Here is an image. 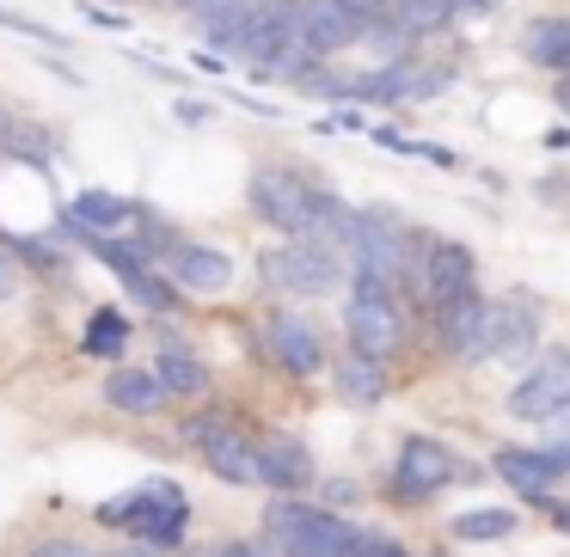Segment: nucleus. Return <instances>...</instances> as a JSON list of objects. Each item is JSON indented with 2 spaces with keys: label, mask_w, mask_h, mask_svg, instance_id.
<instances>
[{
  "label": "nucleus",
  "mask_w": 570,
  "mask_h": 557,
  "mask_svg": "<svg viewBox=\"0 0 570 557\" xmlns=\"http://www.w3.org/2000/svg\"><path fill=\"white\" fill-rule=\"evenodd\" d=\"M264 539L276 545V557H337L356 539V527L337 508H313V503H295V496H276L264 508Z\"/></svg>",
  "instance_id": "1"
},
{
  "label": "nucleus",
  "mask_w": 570,
  "mask_h": 557,
  "mask_svg": "<svg viewBox=\"0 0 570 557\" xmlns=\"http://www.w3.org/2000/svg\"><path fill=\"white\" fill-rule=\"evenodd\" d=\"M99 520H111V527L136 533L141 545H154V551H173V545L185 539L190 503H185V490H178V484H141L129 503L99 508Z\"/></svg>",
  "instance_id": "2"
},
{
  "label": "nucleus",
  "mask_w": 570,
  "mask_h": 557,
  "mask_svg": "<svg viewBox=\"0 0 570 557\" xmlns=\"http://www.w3.org/2000/svg\"><path fill=\"white\" fill-rule=\"evenodd\" d=\"M344 331L350 349L368 361H393L405 349V312H399V295L381 282H356V300L344 307Z\"/></svg>",
  "instance_id": "3"
},
{
  "label": "nucleus",
  "mask_w": 570,
  "mask_h": 557,
  "mask_svg": "<svg viewBox=\"0 0 570 557\" xmlns=\"http://www.w3.org/2000/svg\"><path fill=\"white\" fill-rule=\"evenodd\" d=\"M264 282L276 288V295H325V288H337V276H344V258H337L332 246H320V239H288V246L264 251L258 258Z\"/></svg>",
  "instance_id": "4"
},
{
  "label": "nucleus",
  "mask_w": 570,
  "mask_h": 557,
  "mask_svg": "<svg viewBox=\"0 0 570 557\" xmlns=\"http://www.w3.org/2000/svg\"><path fill=\"white\" fill-rule=\"evenodd\" d=\"M368 26H374V0H295V31L307 38V50L320 62L362 43Z\"/></svg>",
  "instance_id": "5"
},
{
  "label": "nucleus",
  "mask_w": 570,
  "mask_h": 557,
  "mask_svg": "<svg viewBox=\"0 0 570 557\" xmlns=\"http://www.w3.org/2000/svg\"><path fill=\"white\" fill-rule=\"evenodd\" d=\"M454 478H460L454 447L430 441V435H411V441L399 447V466H393V496L399 503H430V496L448 490Z\"/></svg>",
  "instance_id": "6"
},
{
  "label": "nucleus",
  "mask_w": 570,
  "mask_h": 557,
  "mask_svg": "<svg viewBox=\"0 0 570 557\" xmlns=\"http://www.w3.org/2000/svg\"><path fill=\"white\" fill-rule=\"evenodd\" d=\"M497 478L528 503H552V484L570 478V441L558 447H497Z\"/></svg>",
  "instance_id": "7"
},
{
  "label": "nucleus",
  "mask_w": 570,
  "mask_h": 557,
  "mask_svg": "<svg viewBox=\"0 0 570 557\" xmlns=\"http://www.w3.org/2000/svg\"><path fill=\"white\" fill-rule=\"evenodd\" d=\"M564 398H570V349H546V356L521 374L515 392H509V417L515 422H552Z\"/></svg>",
  "instance_id": "8"
},
{
  "label": "nucleus",
  "mask_w": 570,
  "mask_h": 557,
  "mask_svg": "<svg viewBox=\"0 0 570 557\" xmlns=\"http://www.w3.org/2000/svg\"><path fill=\"white\" fill-rule=\"evenodd\" d=\"M435 331H442V349L454 361H484L491 356V300L479 288H466L460 300L435 307Z\"/></svg>",
  "instance_id": "9"
},
{
  "label": "nucleus",
  "mask_w": 570,
  "mask_h": 557,
  "mask_svg": "<svg viewBox=\"0 0 570 557\" xmlns=\"http://www.w3.org/2000/svg\"><path fill=\"white\" fill-rule=\"evenodd\" d=\"M417 288H423V300H430V312L435 307H448V300H460L472 288V276H479V263H472V251L460 246V239H430V246L417 251Z\"/></svg>",
  "instance_id": "10"
},
{
  "label": "nucleus",
  "mask_w": 570,
  "mask_h": 557,
  "mask_svg": "<svg viewBox=\"0 0 570 557\" xmlns=\"http://www.w3.org/2000/svg\"><path fill=\"white\" fill-rule=\"evenodd\" d=\"M190 441H203V459H209L215 478H227V484H258V441H252V435L227 429V422L197 417V422H190Z\"/></svg>",
  "instance_id": "11"
},
{
  "label": "nucleus",
  "mask_w": 570,
  "mask_h": 557,
  "mask_svg": "<svg viewBox=\"0 0 570 557\" xmlns=\"http://www.w3.org/2000/svg\"><path fill=\"white\" fill-rule=\"evenodd\" d=\"M533 349H540V300H528V295L491 300V356L528 361Z\"/></svg>",
  "instance_id": "12"
},
{
  "label": "nucleus",
  "mask_w": 570,
  "mask_h": 557,
  "mask_svg": "<svg viewBox=\"0 0 570 557\" xmlns=\"http://www.w3.org/2000/svg\"><path fill=\"white\" fill-rule=\"evenodd\" d=\"M258 484H271V490L295 496L313 484V454L307 441H295V435H264L258 441Z\"/></svg>",
  "instance_id": "13"
},
{
  "label": "nucleus",
  "mask_w": 570,
  "mask_h": 557,
  "mask_svg": "<svg viewBox=\"0 0 570 557\" xmlns=\"http://www.w3.org/2000/svg\"><path fill=\"white\" fill-rule=\"evenodd\" d=\"M271 356L283 361L288 374H320L325 368V337L313 319H301V312H276L271 319Z\"/></svg>",
  "instance_id": "14"
},
{
  "label": "nucleus",
  "mask_w": 570,
  "mask_h": 557,
  "mask_svg": "<svg viewBox=\"0 0 570 557\" xmlns=\"http://www.w3.org/2000/svg\"><path fill=\"white\" fill-rule=\"evenodd\" d=\"M166 263H173V276L185 288H197V295H222L227 282H234V258H227L222 246H203V239H185V246L160 251Z\"/></svg>",
  "instance_id": "15"
},
{
  "label": "nucleus",
  "mask_w": 570,
  "mask_h": 557,
  "mask_svg": "<svg viewBox=\"0 0 570 557\" xmlns=\"http://www.w3.org/2000/svg\"><path fill=\"white\" fill-rule=\"evenodd\" d=\"M68 221H75L80 233H92V239H117L129 221H141V202L111 197V190H80V197L68 202Z\"/></svg>",
  "instance_id": "16"
},
{
  "label": "nucleus",
  "mask_w": 570,
  "mask_h": 557,
  "mask_svg": "<svg viewBox=\"0 0 570 557\" xmlns=\"http://www.w3.org/2000/svg\"><path fill=\"white\" fill-rule=\"evenodd\" d=\"M332 386H337V398L344 405H356V410H368V405H381L386 398V361H368V356H337V368H332Z\"/></svg>",
  "instance_id": "17"
},
{
  "label": "nucleus",
  "mask_w": 570,
  "mask_h": 557,
  "mask_svg": "<svg viewBox=\"0 0 570 557\" xmlns=\"http://www.w3.org/2000/svg\"><path fill=\"white\" fill-rule=\"evenodd\" d=\"M521 56H528L540 74H570V19H533L521 31Z\"/></svg>",
  "instance_id": "18"
},
{
  "label": "nucleus",
  "mask_w": 570,
  "mask_h": 557,
  "mask_svg": "<svg viewBox=\"0 0 570 557\" xmlns=\"http://www.w3.org/2000/svg\"><path fill=\"white\" fill-rule=\"evenodd\" d=\"M105 398H111L124 417H154V410L166 405V386L154 380V374H141V368H117L111 380H105Z\"/></svg>",
  "instance_id": "19"
},
{
  "label": "nucleus",
  "mask_w": 570,
  "mask_h": 557,
  "mask_svg": "<svg viewBox=\"0 0 570 557\" xmlns=\"http://www.w3.org/2000/svg\"><path fill=\"white\" fill-rule=\"evenodd\" d=\"M374 19H386L393 26V38H430V31H442L448 19V0H386V13H374Z\"/></svg>",
  "instance_id": "20"
},
{
  "label": "nucleus",
  "mask_w": 570,
  "mask_h": 557,
  "mask_svg": "<svg viewBox=\"0 0 570 557\" xmlns=\"http://www.w3.org/2000/svg\"><path fill=\"white\" fill-rule=\"evenodd\" d=\"M154 380L166 386V398H203V392H209V368H203L197 356H185L178 344L160 349V361H154Z\"/></svg>",
  "instance_id": "21"
},
{
  "label": "nucleus",
  "mask_w": 570,
  "mask_h": 557,
  "mask_svg": "<svg viewBox=\"0 0 570 557\" xmlns=\"http://www.w3.org/2000/svg\"><path fill=\"white\" fill-rule=\"evenodd\" d=\"M124 344H129V325L117 319L111 307H105V312H92V319H87V337H80V349H87V356L117 361V356H124Z\"/></svg>",
  "instance_id": "22"
},
{
  "label": "nucleus",
  "mask_w": 570,
  "mask_h": 557,
  "mask_svg": "<svg viewBox=\"0 0 570 557\" xmlns=\"http://www.w3.org/2000/svg\"><path fill=\"white\" fill-rule=\"evenodd\" d=\"M509 533H515L509 508H472V515L454 520V539H509Z\"/></svg>",
  "instance_id": "23"
},
{
  "label": "nucleus",
  "mask_w": 570,
  "mask_h": 557,
  "mask_svg": "<svg viewBox=\"0 0 570 557\" xmlns=\"http://www.w3.org/2000/svg\"><path fill=\"white\" fill-rule=\"evenodd\" d=\"M124 288L141 300V307H154V312H166V307H178V295L160 282V276H148V263H136V270H124Z\"/></svg>",
  "instance_id": "24"
},
{
  "label": "nucleus",
  "mask_w": 570,
  "mask_h": 557,
  "mask_svg": "<svg viewBox=\"0 0 570 557\" xmlns=\"http://www.w3.org/2000/svg\"><path fill=\"white\" fill-rule=\"evenodd\" d=\"M0 26H7V31H19V38H38V43H56V31H50V26H31V19L7 13V7H0Z\"/></svg>",
  "instance_id": "25"
},
{
  "label": "nucleus",
  "mask_w": 570,
  "mask_h": 557,
  "mask_svg": "<svg viewBox=\"0 0 570 557\" xmlns=\"http://www.w3.org/2000/svg\"><path fill=\"white\" fill-rule=\"evenodd\" d=\"M31 557H99V551H87V545H75V539H50V545H38Z\"/></svg>",
  "instance_id": "26"
},
{
  "label": "nucleus",
  "mask_w": 570,
  "mask_h": 557,
  "mask_svg": "<svg viewBox=\"0 0 570 557\" xmlns=\"http://www.w3.org/2000/svg\"><path fill=\"white\" fill-rule=\"evenodd\" d=\"M448 13L454 19H484V13H497V0H448Z\"/></svg>",
  "instance_id": "27"
},
{
  "label": "nucleus",
  "mask_w": 570,
  "mask_h": 557,
  "mask_svg": "<svg viewBox=\"0 0 570 557\" xmlns=\"http://www.w3.org/2000/svg\"><path fill=\"white\" fill-rule=\"evenodd\" d=\"M368 557H411V551H405L399 539H386V533H374V551H368Z\"/></svg>",
  "instance_id": "28"
},
{
  "label": "nucleus",
  "mask_w": 570,
  "mask_h": 557,
  "mask_svg": "<svg viewBox=\"0 0 570 557\" xmlns=\"http://www.w3.org/2000/svg\"><path fill=\"white\" fill-rule=\"evenodd\" d=\"M325 503H332V508L356 503V484H325Z\"/></svg>",
  "instance_id": "29"
},
{
  "label": "nucleus",
  "mask_w": 570,
  "mask_h": 557,
  "mask_svg": "<svg viewBox=\"0 0 570 557\" xmlns=\"http://www.w3.org/2000/svg\"><path fill=\"white\" fill-rule=\"evenodd\" d=\"M13 282H19V270H13V258H7V251H0V300L13 295Z\"/></svg>",
  "instance_id": "30"
},
{
  "label": "nucleus",
  "mask_w": 570,
  "mask_h": 557,
  "mask_svg": "<svg viewBox=\"0 0 570 557\" xmlns=\"http://www.w3.org/2000/svg\"><path fill=\"white\" fill-rule=\"evenodd\" d=\"M215 557H271V551H258V545H227V551H215Z\"/></svg>",
  "instance_id": "31"
},
{
  "label": "nucleus",
  "mask_w": 570,
  "mask_h": 557,
  "mask_svg": "<svg viewBox=\"0 0 570 557\" xmlns=\"http://www.w3.org/2000/svg\"><path fill=\"white\" fill-rule=\"evenodd\" d=\"M552 429H570V398L558 405V417H552Z\"/></svg>",
  "instance_id": "32"
},
{
  "label": "nucleus",
  "mask_w": 570,
  "mask_h": 557,
  "mask_svg": "<svg viewBox=\"0 0 570 557\" xmlns=\"http://www.w3.org/2000/svg\"><path fill=\"white\" fill-rule=\"evenodd\" d=\"M558 105H564V117H570V74L558 80Z\"/></svg>",
  "instance_id": "33"
},
{
  "label": "nucleus",
  "mask_w": 570,
  "mask_h": 557,
  "mask_svg": "<svg viewBox=\"0 0 570 557\" xmlns=\"http://www.w3.org/2000/svg\"><path fill=\"white\" fill-rule=\"evenodd\" d=\"M178 7H185V13H203V7H215V0H178Z\"/></svg>",
  "instance_id": "34"
},
{
  "label": "nucleus",
  "mask_w": 570,
  "mask_h": 557,
  "mask_svg": "<svg viewBox=\"0 0 570 557\" xmlns=\"http://www.w3.org/2000/svg\"><path fill=\"white\" fill-rule=\"evenodd\" d=\"M111 557H154V551H136V545H117Z\"/></svg>",
  "instance_id": "35"
},
{
  "label": "nucleus",
  "mask_w": 570,
  "mask_h": 557,
  "mask_svg": "<svg viewBox=\"0 0 570 557\" xmlns=\"http://www.w3.org/2000/svg\"><path fill=\"white\" fill-rule=\"evenodd\" d=\"M552 520H558V533H570V503H564V508H558V515H552Z\"/></svg>",
  "instance_id": "36"
},
{
  "label": "nucleus",
  "mask_w": 570,
  "mask_h": 557,
  "mask_svg": "<svg viewBox=\"0 0 570 557\" xmlns=\"http://www.w3.org/2000/svg\"><path fill=\"white\" fill-rule=\"evenodd\" d=\"M430 557H448V551H430Z\"/></svg>",
  "instance_id": "37"
}]
</instances>
